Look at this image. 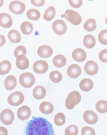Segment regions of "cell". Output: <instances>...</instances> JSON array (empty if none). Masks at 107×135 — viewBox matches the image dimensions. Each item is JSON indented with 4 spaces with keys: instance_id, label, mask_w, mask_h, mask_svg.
Masks as SVG:
<instances>
[{
    "instance_id": "cell-1",
    "label": "cell",
    "mask_w": 107,
    "mask_h": 135,
    "mask_svg": "<svg viewBox=\"0 0 107 135\" xmlns=\"http://www.w3.org/2000/svg\"><path fill=\"white\" fill-rule=\"evenodd\" d=\"M27 123L26 135H54L52 125L45 118L32 117Z\"/></svg>"
},
{
    "instance_id": "cell-2",
    "label": "cell",
    "mask_w": 107,
    "mask_h": 135,
    "mask_svg": "<svg viewBox=\"0 0 107 135\" xmlns=\"http://www.w3.org/2000/svg\"><path fill=\"white\" fill-rule=\"evenodd\" d=\"M81 95L77 91H74L70 93L66 99L65 105L67 109L72 110L79 104L81 100Z\"/></svg>"
},
{
    "instance_id": "cell-3",
    "label": "cell",
    "mask_w": 107,
    "mask_h": 135,
    "mask_svg": "<svg viewBox=\"0 0 107 135\" xmlns=\"http://www.w3.org/2000/svg\"><path fill=\"white\" fill-rule=\"evenodd\" d=\"M61 18H65L67 21L74 25H80L82 20L81 16L79 13L70 9L66 10L64 14L61 15Z\"/></svg>"
},
{
    "instance_id": "cell-4",
    "label": "cell",
    "mask_w": 107,
    "mask_h": 135,
    "mask_svg": "<svg viewBox=\"0 0 107 135\" xmlns=\"http://www.w3.org/2000/svg\"><path fill=\"white\" fill-rule=\"evenodd\" d=\"M20 84L26 88H29L33 86L35 82L34 75L30 72L23 73L19 78Z\"/></svg>"
},
{
    "instance_id": "cell-5",
    "label": "cell",
    "mask_w": 107,
    "mask_h": 135,
    "mask_svg": "<svg viewBox=\"0 0 107 135\" xmlns=\"http://www.w3.org/2000/svg\"><path fill=\"white\" fill-rule=\"evenodd\" d=\"M24 99V96L22 93L20 91H16L8 96V102L11 105L17 107L23 103Z\"/></svg>"
},
{
    "instance_id": "cell-6",
    "label": "cell",
    "mask_w": 107,
    "mask_h": 135,
    "mask_svg": "<svg viewBox=\"0 0 107 135\" xmlns=\"http://www.w3.org/2000/svg\"><path fill=\"white\" fill-rule=\"evenodd\" d=\"M15 115L12 111L9 109L2 110L0 114V119L2 123L6 125L12 124L14 121Z\"/></svg>"
},
{
    "instance_id": "cell-7",
    "label": "cell",
    "mask_w": 107,
    "mask_h": 135,
    "mask_svg": "<svg viewBox=\"0 0 107 135\" xmlns=\"http://www.w3.org/2000/svg\"><path fill=\"white\" fill-rule=\"evenodd\" d=\"M52 28L55 33L58 35H62L65 33L67 30L65 22L61 19H58L54 22Z\"/></svg>"
},
{
    "instance_id": "cell-8",
    "label": "cell",
    "mask_w": 107,
    "mask_h": 135,
    "mask_svg": "<svg viewBox=\"0 0 107 135\" xmlns=\"http://www.w3.org/2000/svg\"><path fill=\"white\" fill-rule=\"evenodd\" d=\"M9 10L12 13L16 15H20L23 13L26 8L25 4L19 1H13L9 3Z\"/></svg>"
},
{
    "instance_id": "cell-9",
    "label": "cell",
    "mask_w": 107,
    "mask_h": 135,
    "mask_svg": "<svg viewBox=\"0 0 107 135\" xmlns=\"http://www.w3.org/2000/svg\"><path fill=\"white\" fill-rule=\"evenodd\" d=\"M34 71L38 74H44L49 69L48 64L44 60H38L36 61L33 65Z\"/></svg>"
},
{
    "instance_id": "cell-10",
    "label": "cell",
    "mask_w": 107,
    "mask_h": 135,
    "mask_svg": "<svg viewBox=\"0 0 107 135\" xmlns=\"http://www.w3.org/2000/svg\"><path fill=\"white\" fill-rule=\"evenodd\" d=\"M84 70L86 74L93 76L97 74L99 70V67L96 62L90 60L88 61L84 66Z\"/></svg>"
},
{
    "instance_id": "cell-11",
    "label": "cell",
    "mask_w": 107,
    "mask_h": 135,
    "mask_svg": "<svg viewBox=\"0 0 107 135\" xmlns=\"http://www.w3.org/2000/svg\"><path fill=\"white\" fill-rule=\"evenodd\" d=\"M32 114L30 108L28 106L24 105L18 109L17 112V115L18 118L21 120H28Z\"/></svg>"
},
{
    "instance_id": "cell-12",
    "label": "cell",
    "mask_w": 107,
    "mask_h": 135,
    "mask_svg": "<svg viewBox=\"0 0 107 135\" xmlns=\"http://www.w3.org/2000/svg\"><path fill=\"white\" fill-rule=\"evenodd\" d=\"M83 119L87 123L91 125L95 124L98 121V115L93 111L86 110L83 114Z\"/></svg>"
},
{
    "instance_id": "cell-13",
    "label": "cell",
    "mask_w": 107,
    "mask_h": 135,
    "mask_svg": "<svg viewBox=\"0 0 107 135\" xmlns=\"http://www.w3.org/2000/svg\"><path fill=\"white\" fill-rule=\"evenodd\" d=\"M81 73V68L78 65L73 64L68 67L67 70V74L72 78H77L80 75Z\"/></svg>"
},
{
    "instance_id": "cell-14",
    "label": "cell",
    "mask_w": 107,
    "mask_h": 135,
    "mask_svg": "<svg viewBox=\"0 0 107 135\" xmlns=\"http://www.w3.org/2000/svg\"><path fill=\"white\" fill-rule=\"evenodd\" d=\"M37 52L38 55L41 57L48 58L52 55L53 50L49 46L43 45L39 47Z\"/></svg>"
},
{
    "instance_id": "cell-15",
    "label": "cell",
    "mask_w": 107,
    "mask_h": 135,
    "mask_svg": "<svg viewBox=\"0 0 107 135\" xmlns=\"http://www.w3.org/2000/svg\"><path fill=\"white\" fill-rule=\"evenodd\" d=\"M12 24V18L10 15L6 13L0 14V26L5 28H8Z\"/></svg>"
},
{
    "instance_id": "cell-16",
    "label": "cell",
    "mask_w": 107,
    "mask_h": 135,
    "mask_svg": "<svg viewBox=\"0 0 107 135\" xmlns=\"http://www.w3.org/2000/svg\"><path fill=\"white\" fill-rule=\"evenodd\" d=\"M72 56L75 61L78 62H83L86 59V54L83 49L78 48L73 50Z\"/></svg>"
},
{
    "instance_id": "cell-17",
    "label": "cell",
    "mask_w": 107,
    "mask_h": 135,
    "mask_svg": "<svg viewBox=\"0 0 107 135\" xmlns=\"http://www.w3.org/2000/svg\"><path fill=\"white\" fill-rule=\"evenodd\" d=\"M16 65L19 69L24 70L28 68L29 66L28 59L24 55H20L17 58Z\"/></svg>"
},
{
    "instance_id": "cell-18",
    "label": "cell",
    "mask_w": 107,
    "mask_h": 135,
    "mask_svg": "<svg viewBox=\"0 0 107 135\" xmlns=\"http://www.w3.org/2000/svg\"><path fill=\"white\" fill-rule=\"evenodd\" d=\"M17 80L15 76L12 75L8 76L5 79L4 86L8 91H11L16 87Z\"/></svg>"
},
{
    "instance_id": "cell-19",
    "label": "cell",
    "mask_w": 107,
    "mask_h": 135,
    "mask_svg": "<svg viewBox=\"0 0 107 135\" xmlns=\"http://www.w3.org/2000/svg\"><path fill=\"white\" fill-rule=\"evenodd\" d=\"M32 94L33 97L36 99H43L46 96V90L44 86L38 85L34 89Z\"/></svg>"
},
{
    "instance_id": "cell-20",
    "label": "cell",
    "mask_w": 107,
    "mask_h": 135,
    "mask_svg": "<svg viewBox=\"0 0 107 135\" xmlns=\"http://www.w3.org/2000/svg\"><path fill=\"white\" fill-rule=\"evenodd\" d=\"M79 86L81 91L84 92H88L92 90L93 88V82L89 78H85L80 81Z\"/></svg>"
},
{
    "instance_id": "cell-21",
    "label": "cell",
    "mask_w": 107,
    "mask_h": 135,
    "mask_svg": "<svg viewBox=\"0 0 107 135\" xmlns=\"http://www.w3.org/2000/svg\"><path fill=\"white\" fill-rule=\"evenodd\" d=\"M54 106L50 102L44 101L39 105V110L43 114H51L53 112Z\"/></svg>"
},
{
    "instance_id": "cell-22",
    "label": "cell",
    "mask_w": 107,
    "mask_h": 135,
    "mask_svg": "<svg viewBox=\"0 0 107 135\" xmlns=\"http://www.w3.org/2000/svg\"><path fill=\"white\" fill-rule=\"evenodd\" d=\"M53 62L55 67L58 68H61L65 65L67 63V59L64 55H58L54 57Z\"/></svg>"
},
{
    "instance_id": "cell-23",
    "label": "cell",
    "mask_w": 107,
    "mask_h": 135,
    "mask_svg": "<svg viewBox=\"0 0 107 135\" xmlns=\"http://www.w3.org/2000/svg\"><path fill=\"white\" fill-rule=\"evenodd\" d=\"M83 45L84 46L88 49H92L95 45L96 41L95 37L92 35H86L84 37Z\"/></svg>"
},
{
    "instance_id": "cell-24",
    "label": "cell",
    "mask_w": 107,
    "mask_h": 135,
    "mask_svg": "<svg viewBox=\"0 0 107 135\" xmlns=\"http://www.w3.org/2000/svg\"><path fill=\"white\" fill-rule=\"evenodd\" d=\"M8 37L9 40L14 43H19L21 40V34L18 31L15 30L9 31L8 33Z\"/></svg>"
},
{
    "instance_id": "cell-25",
    "label": "cell",
    "mask_w": 107,
    "mask_h": 135,
    "mask_svg": "<svg viewBox=\"0 0 107 135\" xmlns=\"http://www.w3.org/2000/svg\"><path fill=\"white\" fill-rule=\"evenodd\" d=\"M12 68L11 62L8 60H5L0 62V75H4L10 72Z\"/></svg>"
},
{
    "instance_id": "cell-26",
    "label": "cell",
    "mask_w": 107,
    "mask_h": 135,
    "mask_svg": "<svg viewBox=\"0 0 107 135\" xmlns=\"http://www.w3.org/2000/svg\"><path fill=\"white\" fill-rule=\"evenodd\" d=\"M20 29L24 35H28L30 34L33 31V25L29 22H24L20 26Z\"/></svg>"
},
{
    "instance_id": "cell-27",
    "label": "cell",
    "mask_w": 107,
    "mask_h": 135,
    "mask_svg": "<svg viewBox=\"0 0 107 135\" xmlns=\"http://www.w3.org/2000/svg\"><path fill=\"white\" fill-rule=\"evenodd\" d=\"M97 26L96 20L92 18L88 19L83 25L84 29L89 32L95 31L96 28Z\"/></svg>"
},
{
    "instance_id": "cell-28",
    "label": "cell",
    "mask_w": 107,
    "mask_h": 135,
    "mask_svg": "<svg viewBox=\"0 0 107 135\" xmlns=\"http://www.w3.org/2000/svg\"><path fill=\"white\" fill-rule=\"evenodd\" d=\"M56 10L54 7H49L45 10L44 15V19L45 21H50L52 20L56 15Z\"/></svg>"
},
{
    "instance_id": "cell-29",
    "label": "cell",
    "mask_w": 107,
    "mask_h": 135,
    "mask_svg": "<svg viewBox=\"0 0 107 135\" xmlns=\"http://www.w3.org/2000/svg\"><path fill=\"white\" fill-rule=\"evenodd\" d=\"M26 15L30 20L37 21L40 18V13L38 9L32 8L28 11Z\"/></svg>"
},
{
    "instance_id": "cell-30",
    "label": "cell",
    "mask_w": 107,
    "mask_h": 135,
    "mask_svg": "<svg viewBox=\"0 0 107 135\" xmlns=\"http://www.w3.org/2000/svg\"><path fill=\"white\" fill-rule=\"evenodd\" d=\"M49 78L52 82L58 83L60 82L63 78V75L60 72L58 71H52L49 75Z\"/></svg>"
},
{
    "instance_id": "cell-31",
    "label": "cell",
    "mask_w": 107,
    "mask_h": 135,
    "mask_svg": "<svg viewBox=\"0 0 107 135\" xmlns=\"http://www.w3.org/2000/svg\"><path fill=\"white\" fill-rule=\"evenodd\" d=\"M96 110L101 114H104L107 112V101L104 100H100L96 103Z\"/></svg>"
},
{
    "instance_id": "cell-32",
    "label": "cell",
    "mask_w": 107,
    "mask_h": 135,
    "mask_svg": "<svg viewBox=\"0 0 107 135\" xmlns=\"http://www.w3.org/2000/svg\"><path fill=\"white\" fill-rule=\"evenodd\" d=\"M55 124L58 126H62L65 123L66 117L65 115L63 113H59L55 115L54 119Z\"/></svg>"
},
{
    "instance_id": "cell-33",
    "label": "cell",
    "mask_w": 107,
    "mask_h": 135,
    "mask_svg": "<svg viewBox=\"0 0 107 135\" xmlns=\"http://www.w3.org/2000/svg\"><path fill=\"white\" fill-rule=\"evenodd\" d=\"M79 133V129L75 125H71L67 127L65 131V135H77Z\"/></svg>"
},
{
    "instance_id": "cell-34",
    "label": "cell",
    "mask_w": 107,
    "mask_h": 135,
    "mask_svg": "<svg viewBox=\"0 0 107 135\" xmlns=\"http://www.w3.org/2000/svg\"><path fill=\"white\" fill-rule=\"evenodd\" d=\"M99 42L103 45H107V30H102L98 35Z\"/></svg>"
},
{
    "instance_id": "cell-35",
    "label": "cell",
    "mask_w": 107,
    "mask_h": 135,
    "mask_svg": "<svg viewBox=\"0 0 107 135\" xmlns=\"http://www.w3.org/2000/svg\"><path fill=\"white\" fill-rule=\"evenodd\" d=\"M14 55L17 58L20 55L26 56L27 54V51L26 48L23 46H19L17 47L14 52Z\"/></svg>"
},
{
    "instance_id": "cell-36",
    "label": "cell",
    "mask_w": 107,
    "mask_h": 135,
    "mask_svg": "<svg viewBox=\"0 0 107 135\" xmlns=\"http://www.w3.org/2000/svg\"><path fill=\"white\" fill-rule=\"evenodd\" d=\"M81 135H95V131L93 128L88 126H85L81 129Z\"/></svg>"
},
{
    "instance_id": "cell-37",
    "label": "cell",
    "mask_w": 107,
    "mask_h": 135,
    "mask_svg": "<svg viewBox=\"0 0 107 135\" xmlns=\"http://www.w3.org/2000/svg\"><path fill=\"white\" fill-rule=\"evenodd\" d=\"M69 2L71 6L74 8H79L82 5V0H69Z\"/></svg>"
},
{
    "instance_id": "cell-38",
    "label": "cell",
    "mask_w": 107,
    "mask_h": 135,
    "mask_svg": "<svg viewBox=\"0 0 107 135\" xmlns=\"http://www.w3.org/2000/svg\"><path fill=\"white\" fill-rule=\"evenodd\" d=\"M99 60L104 63L107 62V49L101 51L99 54Z\"/></svg>"
},
{
    "instance_id": "cell-39",
    "label": "cell",
    "mask_w": 107,
    "mask_h": 135,
    "mask_svg": "<svg viewBox=\"0 0 107 135\" xmlns=\"http://www.w3.org/2000/svg\"><path fill=\"white\" fill-rule=\"evenodd\" d=\"M31 2L34 6L38 7L43 6L45 3L44 0H31Z\"/></svg>"
},
{
    "instance_id": "cell-40",
    "label": "cell",
    "mask_w": 107,
    "mask_h": 135,
    "mask_svg": "<svg viewBox=\"0 0 107 135\" xmlns=\"http://www.w3.org/2000/svg\"><path fill=\"white\" fill-rule=\"evenodd\" d=\"M8 131L3 126H0V135H8Z\"/></svg>"
},
{
    "instance_id": "cell-41",
    "label": "cell",
    "mask_w": 107,
    "mask_h": 135,
    "mask_svg": "<svg viewBox=\"0 0 107 135\" xmlns=\"http://www.w3.org/2000/svg\"><path fill=\"white\" fill-rule=\"evenodd\" d=\"M5 37L3 35L0 34V47L3 46L6 43Z\"/></svg>"
},
{
    "instance_id": "cell-42",
    "label": "cell",
    "mask_w": 107,
    "mask_h": 135,
    "mask_svg": "<svg viewBox=\"0 0 107 135\" xmlns=\"http://www.w3.org/2000/svg\"><path fill=\"white\" fill-rule=\"evenodd\" d=\"M4 1L2 0H0V8L3 6Z\"/></svg>"
},
{
    "instance_id": "cell-43",
    "label": "cell",
    "mask_w": 107,
    "mask_h": 135,
    "mask_svg": "<svg viewBox=\"0 0 107 135\" xmlns=\"http://www.w3.org/2000/svg\"><path fill=\"white\" fill-rule=\"evenodd\" d=\"M105 22L106 23V25H107V17L106 18V19Z\"/></svg>"
},
{
    "instance_id": "cell-44",
    "label": "cell",
    "mask_w": 107,
    "mask_h": 135,
    "mask_svg": "<svg viewBox=\"0 0 107 135\" xmlns=\"http://www.w3.org/2000/svg\"><path fill=\"white\" fill-rule=\"evenodd\" d=\"M106 135H107V134H106Z\"/></svg>"
},
{
    "instance_id": "cell-45",
    "label": "cell",
    "mask_w": 107,
    "mask_h": 135,
    "mask_svg": "<svg viewBox=\"0 0 107 135\" xmlns=\"http://www.w3.org/2000/svg\"></svg>"
}]
</instances>
